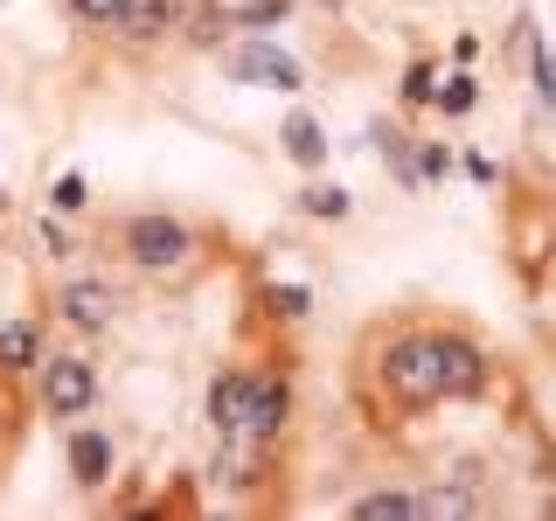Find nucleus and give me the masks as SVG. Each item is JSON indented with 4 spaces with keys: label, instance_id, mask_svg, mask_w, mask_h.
Returning a JSON list of instances; mask_svg holds the SVG:
<instances>
[{
    "label": "nucleus",
    "instance_id": "obj_26",
    "mask_svg": "<svg viewBox=\"0 0 556 521\" xmlns=\"http://www.w3.org/2000/svg\"><path fill=\"white\" fill-rule=\"evenodd\" d=\"M0 216H8V188H0Z\"/></svg>",
    "mask_w": 556,
    "mask_h": 521
},
{
    "label": "nucleus",
    "instance_id": "obj_19",
    "mask_svg": "<svg viewBox=\"0 0 556 521\" xmlns=\"http://www.w3.org/2000/svg\"><path fill=\"white\" fill-rule=\"evenodd\" d=\"M529 56H535V91H543V104L556 112V49H549V42H535Z\"/></svg>",
    "mask_w": 556,
    "mask_h": 521
},
{
    "label": "nucleus",
    "instance_id": "obj_7",
    "mask_svg": "<svg viewBox=\"0 0 556 521\" xmlns=\"http://www.w3.org/2000/svg\"><path fill=\"white\" fill-rule=\"evenodd\" d=\"M56 313H63L70 327H84V334H98V327H112L118 292H112V285H98V278H70V285L56 292Z\"/></svg>",
    "mask_w": 556,
    "mask_h": 521
},
{
    "label": "nucleus",
    "instance_id": "obj_14",
    "mask_svg": "<svg viewBox=\"0 0 556 521\" xmlns=\"http://www.w3.org/2000/svg\"><path fill=\"white\" fill-rule=\"evenodd\" d=\"M404 514H417V500L396 494V486H390V494H362L355 500V521H404Z\"/></svg>",
    "mask_w": 556,
    "mask_h": 521
},
{
    "label": "nucleus",
    "instance_id": "obj_12",
    "mask_svg": "<svg viewBox=\"0 0 556 521\" xmlns=\"http://www.w3.org/2000/svg\"><path fill=\"white\" fill-rule=\"evenodd\" d=\"M0 369H8V376L35 369V327L28 320H8V327H0Z\"/></svg>",
    "mask_w": 556,
    "mask_h": 521
},
{
    "label": "nucleus",
    "instance_id": "obj_20",
    "mask_svg": "<svg viewBox=\"0 0 556 521\" xmlns=\"http://www.w3.org/2000/svg\"><path fill=\"white\" fill-rule=\"evenodd\" d=\"M84 195H91V188H84V174H63V181L49 188V202H56V216H77V208H84Z\"/></svg>",
    "mask_w": 556,
    "mask_h": 521
},
{
    "label": "nucleus",
    "instance_id": "obj_17",
    "mask_svg": "<svg viewBox=\"0 0 556 521\" xmlns=\"http://www.w3.org/2000/svg\"><path fill=\"white\" fill-rule=\"evenodd\" d=\"M410 500H417V514H466V508H473L466 486H439V494H410Z\"/></svg>",
    "mask_w": 556,
    "mask_h": 521
},
{
    "label": "nucleus",
    "instance_id": "obj_2",
    "mask_svg": "<svg viewBox=\"0 0 556 521\" xmlns=\"http://www.w3.org/2000/svg\"><path fill=\"white\" fill-rule=\"evenodd\" d=\"M188 251H195V237H188V223H174V216H132L126 223V257L139 271H174V265H188Z\"/></svg>",
    "mask_w": 556,
    "mask_h": 521
},
{
    "label": "nucleus",
    "instance_id": "obj_6",
    "mask_svg": "<svg viewBox=\"0 0 556 521\" xmlns=\"http://www.w3.org/2000/svg\"><path fill=\"white\" fill-rule=\"evenodd\" d=\"M286 410H292V390H286V382H278V376H251V396H243V439H251V445L278 439Z\"/></svg>",
    "mask_w": 556,
    "mask_h": 521
},
{
    "label": "nucleus",
    "instance_id": "obj_24",
    "mask_svg": "<svg viewBox=\"0 0 556 521\" xmlns=\"http://www.w3.org/2000/svg\"><path fill=\"white\" fill-rule=\"evenodd\" d=\"M445 167H452V153H445V147H425V153H417V181H439Z\"/></svg>",
    "mask_w": 556,
    "mask_h": 521
},
{
    "label": "nucleus",
    "instance_id": "obj_8",
    "mask_svg": "<svg viewBox=\"0 0 556 521\" xmlns=\"http://www.w3.org/2000/svg\"><path fill=\"white\" fill-rule=\"evenodd\" d=\"M243 396H251V376L243 369H223L216 382H208V424H216L223 445L243 439Z\"/></svg>",
    "mask_w": 556,
    "mask_h": 521
},
{
    "label": "nucleus",
    "instance_id": "obj_4",
    "mask_svg": "<svg viewBox=\"0 0 556 521\" xmlns=\"http://www.w3.org/2000/svg\"><path fill=\"white\" fill-rule=\"evenodd\" d=\"M439 355V396H486V355L466 334H431Z\"/></svg>",
    "mask_w": 556,
    "mask_h": 521
},
{
    "label": "nucleus",
    "instance_id": "obj_18",
    "mask_svg": "<svg viewBox=\"0 0 556 521\" xmlns=\"http://www.w3.org/2000/svg\"><path fill=\"white\" fill-rule=\"evenodd\" d=\"M431 98H439V112H445V118H459V112H473V98H480V91H473V77H445V91H431Z\"/></svg>",
    "mask_w": 556,
    "mask_h": 521
},
{
    "label": "nucleus",
    "instance_id": "obj_9",
    "mask_svg": "<svg viewBox=\"0 0 556 521\" xmlns=\"http://www.w3.org/2000/svg\"><path fill=\"white\" fill-rule=\"evenodd\" d=\"M278 147H286L292 167H327V126L313 112H286V126H278Z\"/></svg>",
    "mask_w": 556,
    "mask_h": 521
},
{
    "label": "nucleus",
    "instance_id": "obj_21",
    "mask_svg": "<svg viewBox=\"0 0 556 521\" xmlns=\"http://www.w3.org/2000/svg\"><path fill=\"white\" fill-rule=\"evenodd\" d=\"M431 84H439V77H431V63H410L404 69V104H431Z\"/></svg>",
    "mask_w": 556,
    "mask_h": 521
},
{
    "label": "nucleus",
    "instance_id": "obj_3",
    "mask_svg": "<svg viewBox=\"0 0 556 521\" xmlns=\"http://www.w3.org/2000/svg\"><path fill=\"white\" fill-rule=\"evenodd\" d=\"M223 69H230L237 84H271V91H300L306 69L286 56L278 42H265V35H243L237 49H223Z\"/></svg>",
    "mask_w": 556,
    "mask_h": 521
},
{
    "label": "nucleus",
    "instance_id": "obj_5",
    "mask_svg": "<svg viewBox=\"0 0 556 521\" xmlns=\"http://www.w3.org/2000/svg\"><path fill=\"white\" fill-rule=\"evenodd\" d=\"M42 404L56 410V417L91 410V404H98V376H91V361H77V355L42 361Z\"/></svg>",
    "mask_w": 556,
    "mask_h": 521
},
{
    "label": "nucleus",
    "instance_id": "obj_10",
    "mask_svg": "<svg viewBox=\"0 0 556 521\" xmlns=\"http://www.w3.org/2000/svg\"><path fill=\"white\" fill-rule=\"evenodd\" d=\"M112 28L126 35V42H161V35L174 28V0H118Z\"/></svg>",
    "mask_w": 556,
    "mask_h": 521
},
{
    "label": "nucleus",
    "instance_id": "obj_23",
    "mask_svg": "<svg viewBox=\"0 0 556 521\" xmlns=\"http://www.w3.org/2000/svg\"><path fill=\"white\" fill-rule=\"evenodd\" d=\"M271 313L300 320V313H306V285H271Z\"/></svg>",
    "mask_w": 556,
    "mask_h": 521
},
{
    "label": "nucleus",
    "instance_id": "obj_13",
    "mask_svg": "<svg viewBox=\"0 0 556 521\" xmlns=\"http://www.w3.org/2000/svg\"><path fill=\"white\" fill-rule=\"evenodd\" d=\"M300 208H306V216H320V223H341L355 202H348V188H341V181H313L306 195H300Z\"/></svg>",
    "mask_w": 556,
    "mask_h": 521
},
{
    "label": "nucleus",
    "instance_id": "obj_15",
    "mask_svg": "<svg viewBox=\"0 0 556 521\" xmlns=\"http://www.w3.org/2000/svg\"><path fill=\"white\" fill-rule=\"evenodd\" d=\"M369 139L382 147V161L396 167V181H404V188H425V181H417V153H410V139H396V132H382V126H376Z\"/></svg>",
    "mask_w": 556,
    "mask_h": 521
},
{
    "label": "nucleus",
    "instance_id": "obj_22",
    "mask_svg": "<svg viewBox=\"0 0 556 521\" xmlns=\"http://www.w3.org/2000/svg\"><path fill=\"white\" fill-rule=\"evenodd\" d=\"M70 14H77V22H91V28H112L118 0H70Z\"/></svg>",
    "mask_w": 556,
    "mask_h": 521
},
{
    "label": "nucleus",
    "instance_id": "obj_16",
    "mask_svg": "<svg viewBox=\"0 0 556 521\" xmlns=\"http://www.w3.org/2000/svg\"><path fill=\"white\" fill-rule=\"evenodd\" d=\"M286 14V0H223V22H243V28H271Z\"/></svg>",
    "mask_w": 556,
    "mask_h": 521
},
{
    "label": "nucleus",
    "instance_id": "obj_1",
    "mask_svg": "<svg viewBox=\"0 0 556 521\" xmlns=\"http://www.w3.org/2000/svg\"><path fill=\"white\" fill-rule=\"evenodd\" d=\"M382 390H390L404 410L439 404V355H431V334H396L382 347Z\"/></svg>",
    "mask_w": 556,
    "mask_h": 521
},
{
    "label": "nucleus",
    "instance_id": "obj_25",
    "mask_svg": "<svg viewBox=\"0 0 556 521\" xmlns=\"http://www.w3.org/2000/svg\"><path fill=\"white\" fill-rule=\"evenodd\" d=\"M42 243H49V251H56V257H70V237L56 230V216H49V223H42Z\"/></svg>",
    "mask_w": 556,
    "mask_h": 521
},
{
    "label": "nucleus",
    "instance_id": "obj_11",
    "mask_svg": "<svg viewBox=\"0 0 556 521\" xmlns=\"http://www.w3.org/2000/svg\"><path fill=\"white\" fill-rule=\"evenodd\" d=\"M70 473H77V486H104V480H112V439H104L98 424H84L77 439H70Z\"/></svg>",
    "mask_w": 556,
    "mask_h": 521
}]
</instances>
